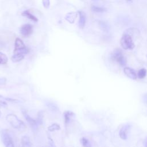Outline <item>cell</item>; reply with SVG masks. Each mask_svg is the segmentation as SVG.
<instances>
[{"instance_id": "6da1fadb", "label": "cell", "mask_w": 147, "mask_h": 147, "mask_svg": "<svg viewBox=\"0 0 147 147\" xmlns=\"http://www.w3.org/2000/svg\"><path fill=\"white\" fill-rule=\"evenodd\" d=\"M120 44L124 49L131 50L135 46L131 36L127 33H125L122 35L120 40Z\"/></svg>"}, {"instance_id": "7a4b0ae2", "label": "cell", "mask_w": 147, "mask_h": 147, "mask_svg": "<svg viewBox=\"0 0 147 147\" xmlns=\"http://www.w3.org/2000/svg\"><path fill=\"white\" fill-rule=\"evenodd\" d=\"M6 120L10 124V125L15 129H21L25 128V125L24 123L20 120L18 117L13 114H9L6 116Z\"/></svg>"}, {"instance_id": "3957f363", "label": "cell", "mask_w": 147, "mask_h": 147, "mask_svg": "<svg viewBox=\"0 0 147 147\" xmlns=\"http://www.w3.org/2000/svg\"><path fill=\"white\" fill-rule=\"evenodd\" d=\"M111 58L121 66H125L126 64V58L123 55L122 51L119 49H117L113 52L111 55Z\"/></svg>"}, {"instance_id": "277c9868", "label": "cell", "mask_w": 147, "mask_h": 147, "mask_svg": "<svg viewBox=\"0 0 147 147\" xmlns=\"http://www.w3.org/2000/svg\"><path fill=\"white\" fill-rule=\"evenodd\" d=\"M1 138L5 147H14L13 140L7 130H3L1 131Z\"/></svg>"}, {"instance_id": "5b68a950", "label": "cell", "mask_w": 147, "mask_h": 147, "mask_svg": "<svg viewBox=\"0 0 147 147\" xmlns=\"http://www.w3.org/2000/svg\"><path fill=\"white\" fill-rule=\"evenodd\" d=\"M20 33L24 36H28L33 32V26L30 24H25L20 28Z\"/></svg>"}, {"instance_id": "8992f818", "label": "cell", "mask_w": 147, "mask_h": 147, "mask_svg": "<svg viewBox=\"0 0 147 147\" xmlns=\"http://www.w3.org/2000/svg\"><path fill=\"white\" fill-rule=\"evenodd\" d=\"M123 72L125 73V74L129 78L133 79V80H136L137 78V75L136 74L135 71L130 68V67H126L124 68L123 69Z\"/></svg>"}, {"instance_id": "52a82bcc", "label": "cell", "mask_w": 147, "mask_h": 147, "mask_svg": "<svg viewBox=\"0 0 147 147\" xmlns=\"http://www.w3.org/2000/svg\"><path fill=\"white\" fill-rule=\"evenodd\" d=\"M22 114L24 116L25 119L29 123V125L32 127L35 128L37 126V121L36 120H34V119H33L32 118H31L29 115V114L27 113V112L25 111V110H22Z\"/></svg>"}, {"instance_id": "ba28073f", "label": "cell", "mask_w": 147, "mask_h": 147, "mask_svg": "<svg viewBox=\"0 0 147 147\" xmlns=\"http://www.w3.org/2000/svg\"><path fill=\"white\" fill-rule=\"evenodd\" d=\"M79 26L80 28L83 29L84 28L85 24H86V17L85 13L82 11H79Z\"/></svg>"}, {"instance_id": "9c48e42d", "label": "cell", "mask_w": 147, "mask_h": 147, "mask_svg": "<svg viewBox=\"0 0 147 147\" xmlns=\"http://www.w3.org/2000/svg\"><path fill=\"white\" fill-rule=\"evenodd\" d=\"M74 115L75 114L70 111H66L64 113V117L65 125H67L70 122Z\"/></svg>"}, {"instance_id": "30bf717a", "label": "cell", "mask_w": 147, "mask_h": 147, "mask_svg": "<svg viewBox=\"0 0 147 147\" xmlns=\"http://www.w3.org/2000/svg\"><path fill=\"white\" fill-rule=\"evenodd\" d=\"M77 13L76 12H70L69 13H67L65 16V20L68 21L69 23H74L76 17H77Z\"/></svg>"}, {"instance_id": "8fae6325", "label": "cell", "mask_w": 147, "mask_h": 147, "mask_svg": "<svg viewBox=\"0 0 147 147\" xmlns=\"http://www.w3.org/2000/svg\"><path fill=\"white\" fill-rule=\"evenodd\" d=\"M21 147H32V144L29 137L25 136L22 137Z\"/></svg>"}, {"instance_id": "7c38bea8", "label": "cell", "mask_w": 147, "mask_h": 147, "mask_svg": "<svg viewBox=\"0 0 147 147\" xmlns=\"http://www.w3.org/2000/svg\"><path fill=\"white\" fill-rule=\"evenodd\" d=\"M127 131H128V126H123L119 130V137L122 140H126Z\"/></svg>"}, {"instance_id": "4fadbf2b", "label": "cell", "mask_w": 147, "mask_h": 147, "mask_svg": "<svg viewBox=\"0 0 147 147\" xmlns=\"http://www.w3.org/2000/svg\"><path fill=\"white\" fill-rule=\"evenodd\" d=\"M22 15L23 16H25V17L28 18L29 19L32 20V21H33L34 22L38 21V18L36 17H35L34 16H33V14H32L28 10H25L24 11H23L22 13Z\"/></svg>"}, {"instance_id": "5bb4252c", "label": "cell", "mask_w": 147, "mask_h": 147, "mask_svg": "<svg viewBox=\"0 0 147 147\" xmlns=\"http://www.w3.org/2000/svg\"><path fill=\"white\" fill-rule=\"evenodd\" d=\"M26 47L25 45L23 42V41L19 38H17L15 40L14 44V49H18V48H22Z\"/></svg>"}, {"instance_id": "9a60e30c", "label": "cell", "mask_w": 147, "mask_h": 147, "mask_svg": "<svg viewBox=\"0 0 147 147\" xmlns=\"http://www.w3.org/2000/svg\"><path fill=\"white\" fill-rule=\"evenodd\" d=\"M24 56L25 55H20V54H13V55L11 57V59L14 63L18 62L21 61L22 59H24Z\"/></svg>"}, {"instance_id": "2e32d148", "label": "cell", "mask_w": 147, "mask_h": 147, "mask_svg": "<svg viewBox=\"0 0 147 147\" xmlns=\"http://www.w3.org/2000/svg\"><path fill=\"white\" fill-rule=\"evenodd\" d=\"M60 129V126L59 124L54 123L52 125H51L49 126L48 127V130L50 131H54L56 130H59Z\"/></svg>"}, {"instance_id": "e0dca14e", "label": "cell", "mask_w": 147, "mask_h": 147, "mask_svg": "<svg viewBox=\"0 0 147 147\" xmlns=\"http://www.w3.org/2000/svg\"><path fill=\"white\" fill-rule=\"evenodd\" d=\"M8 59L6 55L0 52V65L5 64L7 63Z\"/></svg>"}, {"instance_id": "ac0fdd59", "label": "cell", "mask_w": 147, "mask_h": 147, "mask_svg": "<svg viewBox=\"0 0 147 147\" xmlns=\"http://www.w3.org/2000/svg\"><path fill=\"white\" fill-rule=\"evenodd\" d=\"M146 70L145 68H141L138 71L137 76L140 79H143L144 78L146 75Z\"/></svg>"}, {"instance_id": "d6986e66", "label": "cell", "mask_w": 147, "mask_h": 147, "mask_svg": "<svg viewBox=\"0 0 147 147\" xmlns=\"http://www.w3.org/2000/svg\"><path fill=\"white\" fill-rule=\"evenodd\" d=\"M91 10L93 11L96 12V13H101V12H103L106 10L105 9L99 7H97V6H91Z\"/></svg>"}, {"instance_id": "ffe728a7", "label": "cell", "mask_w": 147, "mask_h": 147, "mask_svg": "<svg viewBox=\"0 0 147 147\" xmlns=\"http://www.w3.org/2000/svg\"><path fill=\"white\" fill-rule=\"evenodd\" d=\"M80 142L84 147H87V146L88 145V141L87 139L83 137V138H81Z\"/></svg>"}, {"instance_id": "44dd1931", "label": "cell", "mask_w": 147, "mask_h": 147, "mask_svg": "<svg viewBox=\"0 0 147 147\" xmlns=\"http://www.w3.org/2000/svg\"><path fill=\"white\" fill-rule=\"evenodd\" d=\"M42 5L45 8L48 9L49 7V5H50L49 0H42Z\"/></svg>"}, {"instance_id": "7402d4cb", "label": "cell", "mask_w": 147, "mask_h": 147, "mask_svg": "<svg viewBox=\"0 0 147 147\" xmlns=\"http://www.w3.org/2000/svg\"><path fill=\"white\" fill-rule=\"evenodd\" d=\"M6 82V79L5 78H0V85L5 84Z\"/></svg>"}, {"instance_id": "603a6c76", "label": "cell", "mask_w": 147, "mask_h": 147, "mask_svg": "<svg viewBox=\"0 0 147 147\" xmlns=\"http://www.w3.org/2000/svg\"><path fill=\"white\" fill-rule=\"evenodd\" d=\"M1 111H0V117H1Z\"/></svg>"}, {"instance_id": "cb8c5ba5", "label": "cell", "mask_w": 147, "mask_h": 147, "mask_svg": "<svg viewBox=\"0 0 147 147\" xmlns=\"http://www.w3.org/2000/svg\"><path fill=\"white\" fill-rule=\"evenodd\" d=\"M146 147H147V142H146Z\"/></svg>"}, {"instance_id": "d4e9b609", "label": "cell", "mask_w": 147, "mask_h": 147, "mask_svg": "<svg viewBox=\"0 0 147 147\" xmlns=\"http://www.w3.org/2000/svg\"><path fill=\"white\" fill-rule=\"evenodd\" d=\"M127 1H131V0H127Z\"/></svg>"}]
</instances>
